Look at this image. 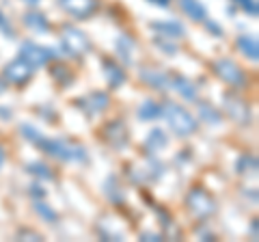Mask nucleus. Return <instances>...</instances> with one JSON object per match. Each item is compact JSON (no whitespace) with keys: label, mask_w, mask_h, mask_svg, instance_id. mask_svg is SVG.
<instances>
[{"label":"nucleus","mask_w":259,"mask_h":242,"mask_svg":"<svg viewBox=\"0 0 259 242\" xmlns=\"http://www.w3.org/2000/svg\"><path fill=\"white\" fill-rule=\"evenodd\" d=\"M30 195H37V197H46V190H41L37 186V184H32L30 186Z\"/></svg>","instance_id":"nucleus-33"},{"label":"nucleus","mask_w":259,"mask_h":242,"mask_svg":"<svg viewBox=\"0 0 259 242\" xmlns=\"http://www.w3.org/2000/svg\"><path fill=\"white\" fill-rule=\"evenodd\" d=\"M117 54L121 56V61L125 63V65H130V63L134 61V50H136V39L134 37H130V35H121L117 39Z\"/></svg>","instance_id":"nucleus-15"},{"label":"nucleus","mask_w":259,"mask_h":242,"mask_svg":"<svg viewBox=\"0 0 259 242\" xmlns=\"http://www.w3.org/2000/svg\"><path fill=\"white\" fill-rule=\"evenodd\" d=\"M162 115H164L168 128H171L177 136H190L199 128L192 112L188 108L180 106V104H175V102H168L166 106H162Z\"/></svg>","instance_id":"nucleus-2"},{"label":"nucleus","mask_w":259,"mask_h":242,"mask_svg":"<svg viewBox=\"0 0 259 242\" xmlns=\"http://www.w3.org/2000/svg\"><path fill=\"white\" fill-rule=\"evenodd\" d=\"M197 106H199V119H203L205 124L218 126V124L223 121L221 112H218L216 106H212V104H207V102H197Z\"/></svg>","instance_id":"nucleus-22"},{"label":"nucleus","mask_w":259,"mask_h":242,"mask_svg":"<svg viewBox=\"0 0 259 242\" xmlns=\"http://www.w3.org/2000/svg\"><path fill=\"white\" fill-rule=\"evenodd\" d=\"M32 71H35V67L28 65L26 61L18 56L15 61H11V63H7V65H5L3 76H5V80H7L9 85L22 87V85H26L28 80L32 78Z\"/></svg>","instance_id":"nucleus-7"},{"label":"nucleus","mask_w":259,"mask_h":242,"mask_svg":"<svg viewBox=\"0 0 259 242\" xmlns=\"http://www.w3.org/2000/svg\"><path fill=\"white\" fill-rule=\"evenodd\" d=\"M104 188H106V195L110 201H115V204H121V201H123V192L119 190L117 177H108L106 184H104Z\"/></svg>","instance_id":"nucleus-26"},{"label":"nucleus","mask_w":259,"mask_h":242,"mask_svg":"<svg viewBox=\"0 0 259 242\" xmlns=\"http://www.w3.org/2000/svg\"><path fill=\"white\" fill-rule=\"evenodd\" d=\"M50 74L54 80H59V83L63 87H71V83H74V71H71L69 67H65V65H56L50 69Z\"/></svg>","instance_id":"nucleus-25"},{"label":"nucleus","mask_w":259,"mask_h":242,"mask_svg":"<svg viewBox=\"0 0 259 242\" xmlns=\"http://www.w3.org/2000/svg\"><path fill=\"white\" fill-rule=\"evenodd\" d=\"M149 26L156 30L160 37H164V39H168V37H171V39H180V37L186 35L184 24H180V22H151Z\"/></svg>","instance_id":"nucleus-13"},{"label":"nucleus","mask_w":259,"mask_h":242,"mask_svg":"<svg viewBox=\"0 0 259 242\" xmlns=\"http://www.w3.org/2000/svg\"><path fill=\"white\" fill-rule=\"evenodd\" d=\"M76 106L82 110L87 117H95L110 106V98H108V93H104V91H93V93H89L87 98L76 100Z\"/></svg>","instance_id":"nucleus-8"},{"label":"nucleus","mask_w":259,"mask_h":242,"mask_svg":"<svg viewBox=\"0 0 259 242\" xmlns=\"http://www.w3.org/2000/svg\"><path fill=\"white\" fill-rule=\"evenodd\" d=\"M35 212L41 216L44 221H48V223H54L56 219H59V214H56V210H52L48 204H44V201H35Z\"/></svg>","instance_id":"nucleus-27"},{"label":"nucleus","mask_w":259,"mask_h":242,"mask_svg":"<svg viewBox=\"0 0 259 242\" xmlns=\"http://www.w3.org/2000/svg\"><path fill=\"white\" fill-rule=\"evenodd\" d=\"M3 165H5V149L0 147V169H3Z\"/></svg>","instance_id":"nucleus-36"},{"label":"nucleus","mask_w":259,"mask_h":242,"mask_svg":"<svg viewBox=\"0 0 259 242\" xmlns=\"http://www.w3.org/2000/svg\"><path fill=\"white\" fill-rule=\"evenodd\" d=\"M0 30H3V35L5 37H9V39H13V28H11V24H9V20L5 18V13L0 11Z\"/></svg>","instance_id":"nucleus-29"},{"label":"nucleus","mask_w":259,"mask_h":242,"mask_svg":"<svg viewBox=\"0 0 259 242\" xmlns=\"http://www.w3.org/2000/svg\"><path fill=\"white\" fill-rule=\"evenodd\" d=\"M5 93V83H3V78H0V95Z\"/></svg>","instance_id":"nucleus-38"},{"label":"nucleus","mask_w":259,"mask_h":242,"mask_svg":"<svg viewBox=\"0 0 259 242\" xmlns=\"http://www.w3.org/2000/svg\"><path fill=\"white\" fill-rule=\"evenodd\" d=\"M236 171L240 175H248V173H255L257 171V158L253 154H242L236 163Z\"/></svg>","instance_id":"nucleus-23"},{"label":"nucleus","mask_w":259,"mask_h":242,"mask_svg":"<svg viewBox=\"0 0 259 242\" xmlns=\"http://www.w3.org/2000/svg\"><path fill=\"white\" fill-rule=\"evenodd\" d=\"M24 24H26L30 30H35V33H41V35L50 33V28H52L50 20H48L44 13H37V11H30V13L24 15Z\"/></svg>","instance_id":"nucleus-16"},{"label":"nucleus","mask_w":259,"mask_h":242,"mask_svg":"<svg viewBox=\"0 0 259 242\" xmlns=\"http://www.w3.org/2000/svg\"><path fill=\"white\" fill-rule=\"evenodd\" d=\"M24 3H26V5H32V7H35V5H39V3H41V0H24Z\"/></svg>","instance_id":"nucleus-37"},{"label":"nucleus","mask_w":259,"mask_h":242,"mask_svg":"<svg viewBox=\"0 0 259 242\" xmlns=\"http://www.w3.org/2000/svg\"><path fill=\"white\" fill-rule=\"evenodd\" d=\"M102 136H104V141H106V143L110 145V147H115V149H123L125 145H127L130 132H127V128H125L123 121H121V119H115V121H108V124L104 126Z\"/></svg>","instance_id":"nucleus-10"},{"label":"nucleus","mask_w":259,"mask_h":242,"mask_svg":"<svg viewBox=\"0 0 259 242\" xmlns=\"http://www.w3.org/2000/svg\"><path fill=\"white\" fill-rule=\"evenodd\" d=\"M168 145V139L164 130H160V128H156V130H151L147 141H145V149L149 151V154H158V151H162Z\"/></svg>","instance_id":"nucleus-20"},{"label":"nucleus","mask_w":259,"mask_h":242,"mask_svg":"<svg viewBox=\"0 0 259 242\" xmlns=\"http://www.w3.org/2000/svg\"><path fill=\"white\" fill-rule=\"evenodd\" d=\"M223 108H225L227 115H229L233 121H238V124H242V126L250 124V108L244 100H240L231 93H225L223 95Z\"/></svg>","instance_id":"nucleus-9"},{"label":"nucleus","mask_w":259,"mask_h":242,"mask_svg":"<svg viewBox=\"0 0 259 242\" xmlns=\"http://www.w3.org/2000/svg\"><path fill=\"white\" fill-rule=\"evenodd\" d=\"M20 59H24L28 65H32L37 69V67L48 65L52 59H56V52L52 48H44V46L32 44V42H24L20 46Z\"/></svg>","instance_id":"nucleus-6"},{"label":"nucleus","mask_w":259,"mask_h":242,"mask_svg":"<svg viewBox=\"0 0 259 242\" xmlns=\"http://www.w3.org/2000/svg\"><path fill=\"white\" fill-rule=\"evenodd\" d=\"M186 206H188V210L197 219H207V216H212L216 212V199L201 186H194L188 190Z\"/></svg>","instance_id":"nucleus-4"},{"label":"nucleus","mask_w":259,"mask_h":242,"mask_svg":"<svg viewBox=\"0 0 259 242\" xmlns=\"http://www.w3.org/2000/svg\"><path fill=\"white\" fill-rule=\"evenodd\" d=\"M203 22H205V26H207L209 30H212V35H216V37H221V35H223V28L218 26V24H214L212 20H207V18H205Z\"/></svg>","instance_id":"nucleus-31"},{"label":"nucleus","mask_w":259,"mask_h":242,"mask_svg":"<svg viewBox=\"0 0 259 242\" xmlns=\"http://www.w3.org/2000/svg\"><path fill=\"white\" fill-rule=\"evenodd\" d=\"M102 65H104V74H106V80L110 87H121L125 83V71L121 69L117 63H112L110 59H104Z\"/></svg>","instance_id":"nucleus-18"},{"label":"nucleus","mask_w":259,"mask_h":242,"mask_svg":"<svg viewBox=\"0 0 259 242\" xmlns=\"http://www.w3.org/2000/svg\"><path fill=\"white\" fill-rule=\"evenodd\" d=\"M143 240H162V236H160V233H143V236H141Z\"/></svg>","instance_id":"nucleus-34"},{"label":"nucleus","mask_w":259,"mask_h":242,"mask_svg":"<svg viewBox=\"0 0 259 242\" xmlns=\"http://www.w3.org/2000/svg\"><path fill=\"white\" fill-rule=\"evenodd\" d=\"M236 46H238V50L244 54L248 61H253V63L259 61V44H257V37H253V35H240L236 39Z\"/></svg>","instance_id":"nucleus-14"},{"label":"nucleus","mask_w":259,"mask_h":242,"mask_svg":"<svg viewBox=\"0 0 259 242\" xmlns=\"http://www.w3.org/2000/svg\"><path fill=\"white\" fill-rule=\"evenodd\" d=\"M156 46H158V48H162V52H166V54H177V48H175L173 44H166V42H162L160 37L156 39Z\"/></svg>","instance_id":"nucleus-30"},{"label":"nucleus","mask_w":259,"mask_h":242,"mask_svg":"<svg viewBox=\"0 0 259 242\" xmlns=\"http://www.w3.org/2000/svg\"><path fill=\"white\" fill-rule=\"evenodd\" d=\"M20 238H32V240H44V238H41V233H37V231H32V229H22V231H20Z\"/></svg>","instance_id":"nucleus-32"},{"label":"nucleus","mask_w":259,"mask_h":242,"mask_svg":"<svg viewBox=\"0 0 259 242\" xmlns=\"http://www.w3.org/2000/svg\"><path fill=\"white\" fill-rule=\"evenodd\" d=\"M242 11H246L248 15H253V18H257L259 15V5H257V0H233Z\"/></svg>","instance_id":"nucleus-28"},{"label":"nucleus","mask_w":259,"mask_h":242,"mask_svg":"<svg viewBox=\"0 0 259 242\" xmlns=\"http://www.w3.org/2000/svg\"><path fill=\"white\" fill-rule=\"evenodd\" d=\"M162 117V106L156 100H143L139 106V119L141 121H156Z\"/></svg>","instance_id":"nucleus-21"},{"label":"nucleus","mask_w":259,"mask_h":242,"mask_svg":"<svg viewBox=\"0 0 259 242\" xmlns=\"http://www.w3.org/2000/svg\"><path fill=\"white\" fill-rule=\"evenodd\" d=\"M59 7L76 20L91 18L97 9V0H59Z\"/></svg>","instance_id":"nucleus-11"},{"label":"nucleus","mask_w":259,"mask_h":242,"mask_svg":"<svg viewBox=\"0 0 259 242\" xmlns=\"http://www.w3.org/2000/svg\"><path fill=\"white\" fill-rule=\"evenodd\" d=\"M147 3H153V5H158V7H168L171 0H147Z\"/></svg>","instance_id":"nucleus-35"},{"label":"nucleus","mask_w":259,"mask_h":242,"mask_svg":"<svg viewBox=\"0 0 259 242\" xmlns=\"http://www.w3.org/2000/svg\"><path fill=\"white\" fill-rule=\"evenodd\" d=\"M139 76H141L143 83H147L149 87L158 89V91H164V89L171 87V76L164 74V71H160V69H151V67L141 69Z\"/></svg>","instance_id":"nucleus-12"},{"label":"nucleus","mask_w":259,"mask_h":242,"mask_svg":"<svg viewBox=\"0 0 259 242\" xmlns=\"http://www.w3.org/2000/svg\"><path fill=\"white\" fill-rule=\"evenodd\" d=\"M24 139L28 143H32L37 149L46 151L48 156H52L56 160H63V163H87L89 156H87V149L82 145H78L74 141H67V139H48L46 134H41L39 130H35L32 126H22L20 128Z\"/></svg>","instance_id":"nucleus-1"},{"label":"nucleus","mask_w":259,"mask_h":242,"mask_svg":"<svg viewBox=\"0 0 259 242\" xmlns=\"http://www.w3.org/2000/svg\"><path fill=\"white\" fill-rule=\"evenodd\" d=\"M180 7H182V11L188 15L190 20H194V22H203L207 18L205 7L201 5L199 0H180Z\"/></svg>","instance_id":"nucleus-19"},{"label":"nucleus","mask_w":259,"mask_h":242,"mask_svg":"<svg viewBox=\"0 0 259 242\" xmlns=\"http://www.w3.org/2000/svg\"><path fill=\"white\" fill-rule=\"evenodd\" d=\"M171 87L182 95V98H186V100H197V87H194L188 78L175 74V76H171Z\"/></svg>","instance_id":"nucleus-17"},{"label":"nucleus","mask_w":259,"mask_h":242,"mask_svg":"<svg viewBox=\"0 0 259 242\" xmlns=\"http://www.w3.org/2000/svg\"><path fill=\"white\" fill-rule=\"evenodd\" d=\"M26 171L32 173V175H37L39 180H46V182H52L54 180V173H52V169L44 165V163H30L26 165Z\"/></svg>","instance_id":"nucleus-24"},{"label":"nucleus","mask_w":259,"mask_h":242,"mask_svg":"<svg viewBox=\"0 0 259 242\" xmlns=\"http://www.w3.org/2000/svg\"><path fill=\"white\" fill-rule=\"evenodd\" d=\"M61 48L67 56L80 59V56H84L91 50V42H89V37L84 35V30H80L76 26H65L61 33Z\"/></svg>","instance_id":"nucleus-3"},{"label":"nucleus","mask_w":259,"mask_h":242,"mask_svg":"<svg viewBox=\"0 0 259 242\" xmlns=\"http://www.w3.org/2000/svg\"><path fill=\"white\" fill-rule=\"evenodd\" d=\"M212 69H214V74L223 80V83L227 85H231V87H244L246 85V74L242 71V67L238 65L236 61H231V59H216L212 63Z\"/></svg>","instance_id":"nucleus-5"}]
</instances>
